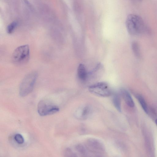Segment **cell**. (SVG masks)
<instances>
[{"instance_id":"obj_17","label":"cell","mask_w":157,"mask_h":157,"mask_svg":"<svg viewBox=\"0 0 157 157\" xmlns=\"http://www.w3.org/2000/svg\"><path fill=\"white\" fill-rule=\"evenodd\" d=\"M155 122L157 125V119H156V120H155Z\"/></svg>"},{"instance_id":"obj_7","label":"cell","mask_w":157,"mask_h":157,"mask_svg":"<svg viewBox=\"0 0 157 157\" xmlns=\"http://www.w3.org/2000/svg\"><path fill=\"white\" fill-rule=\"evenodd\" d=\"M120 92L126 103L129 107H132L134 106V102L128 91L124 89H121Z\"/></svg>"},{"instance_id":"obj_6","label":"cell","mask_w":157,"mask_h":157,"mask_svg":"<svg viewBox=\"0 0 157 157\" xmlns=\"http://www.w3.org/2000/svg\"><path fill=\"white\" fill-rule=\"evenodd\" d=\"M86 147L87 150L94 154L100 155L105 151V147L102 143L98 140L94 138L88 140Z\"/></svg>"},{"instance_id":"obj_11","label":"cell","mask_w":157,"mask_h":157,"mask_svg":"<svg viewBox=\"0 0 157 157\" xmlns=\"http://www.w3.org/2000/svg\"><path fill=\"white\" fill-rule=\"evenodd\" d=\"M80 112V117L83 119H85L88 117L91 112V109L88 106L84 107L81 109Z\"/></svg>"},{"instance_id":"obj_13","label":"cell","mask_w":157,"mask_h":157,"mask_svg":"<svg viewBox=\"0 0 157 157\" xmlns=\"http://www.w3.org/2000/svg\"><path fill=\"white\" fill-rule=\"evenodd\" d=\"M75 149L79 154L82 155H85L87 154V148L82 145H77L75 147Z\"/></svg>"},{"instance_id":"obj_5","label":"cell","mask_w":157,"mask_h":157,"mask_svg":"<svg viewBox=\"0 0 157 157\" xmlns=\"http://www.w3.org/2000/svg\"><path fill=\"white\" fill-rule=\"evenodd\" d=\"M37 112L40 116L52 114L59 111V109L56 105L45 100L40 101L37 107Z\"/></svg>"},{"instance_id":"obj_15","label":"cell","mask_w":157,"mask_h":157,"mask_svg":"<svg viewBox=\"0 0 157 157\" xmlns=\"http://www.w3.org/2000/svg\"><path fill=\"white\" fill-rule=\"evenodd\" d=\"M14 139L17 143L19 144H23L24 142V139L21 135L18 133L15 135Z\"/></svg>"},{"instance_id":"obj_3","label":"cell","mask_w":157,"mask_h":157,"mask_svg":"<svg viewBox=\"0 0 157 157\" xmlns=\"http://www.w3.org/2000/svg\"><path fill=\"white\" fill-rule=\"evenodd\" d=\"M29 56V45H22L17 48L14 51L12 55V61L16 65H23L28 62Z\"/></svg>"},{"instance_id":"obj_12","label":"cell","mask_w":157,"mask_h":157,"mask_svg":"<svg viewBox=\"0 0 157 157\" xmlns=\"http://www.w3.org/2000/svg\"><path fill=\"white\" fill-rule=\"evenodd\" d=\"M136 96L144 111L147 113L148 109L147 104L143 97L139 94H136Z\"/></svg>"},{"instance_id":"obj_10","label":"cell","mask_w":157,"mask_h":157,"mask_svg":"<svg viewBox=\"0 0 157 157\" xmlns=\"http://www.w3.org/2000/svg\"><path fill=\"white\" fill-rule=\"evenodd\" d=\"M132 48L135 56L137 58H140L141 56L140 47L136 41H134L132 43Z\"/></svg>"},{"instance_id":"obj_4","label":"cell","mask_w":157,"mask_h":157,"mask_svg":"<svg viewBox=\"0 0 157 157\" xmlns=\"http://www.w3.org/2000/svg\"><path fill=\"white\" fill-rule=\"evenodd\" d=\"M90 92L98 96L107 97L111 94V91L108 84L105 82L96 83L88 87Z\"/></svg>"},{"instance_id":"obj_16","label":"cell","mask_w":157,"mask_h":157,"mask_svg":"<svg viewBox=\"0 0 157 157\" xmlns=\"http://www.w3.org/2000/svg\"><path fill=\"white\" fill-rule=\"evenodd\" d=\"M64 155L67 157H75L76 156L75 154L69 148H67L64 151Z\"/></svg>"},{"instance_id":"obj_2","label":"cell","mask_w":157,"mask_h":157,"mask_svg":"<svg viewBox=\"0 0 157 157\" xmlns=\"http://www.w3.org/2000/svg\"><path fill=\"white\" fill-rule=\"evenodd\" d=\"M38 74L32 71L27 74L22 80L19 86V94L24 97L30 94L33 90L37 78Z\"/></svg>"},{"instance_id":"obj_14","label":"cell","mask_w":157,"mask_h":157,"mask_svg":"<svg viewBox=\"0 0 157 157\" xmlns=\"http://www.w3.org/2000/svg\"><path fill=\"white\" fill-rule=\"evenodd\" d=\"M17 25V23L15 21H13L10 23L7 26L6 31L9 34L12 33L14 31Z\"/></svg>"},{"instance_id":"obj_8","label":"cell","mask_w":157,"mask_h":157,"mask_svg":"<svg viewBox=\"0 0 157 157\" xmlns=\"http://www.w3.org/2000/svg\"><path fill=\"white\" fill-rule=\"evenodd\" d=\"M77 75L78 78L81 81L86 80L88 77V73L84 65L80 64L77 69Z\"/></svg>"},{"instance_id":"obj_1","label":"cell","mask_w":157,"mask_h":157,"mask_svg":"<svg viewBox=\"0 0 157 157\" xmlns=\"http://www.w3.org/2000/svg\"><path fill=\"white\" fill-rule=\"evenodd\" d=\"M125 25L128 33L132 35H137L143 33L145 25L142 18L135 14H131L127 17Z\"/></svg>"},{"instance_id":"obj_9","label":"cell","mask_w":157,"mask_h":157,"mask_svg":"<svg viewBox=\"0 0 157 157\" xmlns=\"http://www.w3.org/2000/svg\"><path fill=\"white\" fill-rule=\"evenodd\" d=\"M113 103L116 109L119 112L121 111V105L120 98L117 94L114 95L113 98Z\"/></svg>"}]
</instances>
